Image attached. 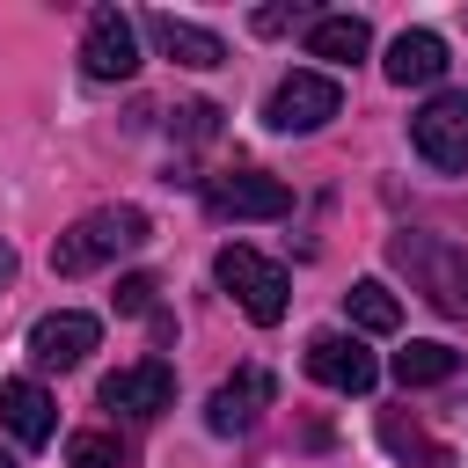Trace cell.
<instances>
[{"label":"cell","instance_id":"obj_6","mask_svg":"<svg viewBox=\"0 0 468 468\" xmlns=\"http://www.w3.org/2000/svg\"><path fill=\"white\" fill-rule=\"evenodd\" d=\"M80 66H88V80H132L139 73V22L124 7H95L80 29Z\"/></svg>","mask_w":468,"mask_h":468},{"label":"cell","instance_id":"obj_7","mask_svg":"<svg viewBox=\"0 0 468 468\" xmlns=\"http://www.w3.org/2000/svg\"><path fill=\"white\" fill-rule=\"evenodd\" d=\"M205 205H212L219 219H285V212H292V190H285L278 176H263V168H234V176H219V183L205 190Z\"/></svg>","mask_w":468,"mask_h":468},{"label":"cell","instance_id":"obj_13","mask_svg":"<svg viewBox=\"0 0 468 468\" xmlns=\"http://www.w3.org/2000/svg\"><path fill=\"white\" fill-rule=\"evenodd\" d=\"M146 37L161 44V58H176V66H197V73L227 58V44H219L212 29H197V22H183V15H168V7H161V15H146Z\"/></svg>","mask_w":468,"mask_h":468},{"label":"cell","instance_id":"obj_14","mask_svg":"<svg viewBox=\"0 0 468 468\" xmlns=\"http://www.w3.org/2000/svg\"><path fill=\"white\" fill-rule=\"evenodd\" d=\"M388 80L395 88H431L439 73H446V37H431V29H402L395 44H388Z\"/></svg>","mask_w":468,"mask_h":468},{"label":"cell","instance_id":"obj_22","mask_svg":"<svg viewBox=\"0 0 468 468\" xmlns=\"http://www.w3.org/2000/svg\"><path fill=\"white\" fill-rule=\"evenodd\" d=\"M154 292H161V285H154L146 271H132V278H117V307H124V314H146V307H154Z\"/></svg>","mask_w":468,"mask_h":468},{"label":"cell","instance_id":"obj_23","mask_svg":"<svg viewBox=\"0 0 468 468\" xmlns=\"http://www.w3.org/2000/svg\"><path fill=\"white\" fill-rule=\"evenodd\" d=\"M7 278H15V249L0 241V285H7Z\"/></svg>","mask_w":468,"mask_h":468},{"label":"cell","instance_id":"obj_20","mask_svg":"<svg viewBox=\"0 0 468 468\" xmlns=\"http://www.w3.org/2000/svg\"><path fill=\"white\" fill-rule=\"evenodd\" d=\"M300 22H307V29H314V22H322V15H314V7H307V0H292V7H256V29H263V37H278V29H300Z\"/></svg>","mask_w":468,"mask_h":468},{"label":"cell","instance_id":"obj_3","mask_svg":"<svg viewBox=\"0 0 468 468\" xmlns=\"http://www.w3.org/2000/svg\"><path fill=\"white\" fill-rule=\"evenodd\" d=\"M219 285L241 300V314L256 322V329H271V322H285V300H292V278L271 263V256H256V249H241V241H227L219 249Z\"/></svg>","mask_w":468,"mask_h":468},{"label":"cell","instance_id":"obj_21","mask_svg":"<svg viewBox=\"0 0 468 468\" xmlns=\"http://www.w3.org/2000/svg\"><path fill=\"white\" fill-rule=\"evenodd\" d=\"M176 132H183V139H212V132H219V102H183V110H176Z\"/></svg>","mask_w":468,"mask_h":468},{"label":"cell","instance_id":"obj_10","mask_svg":"<svg viewBox=\"0 0 468 468\" xmlns=\"http://www.w3.org/2000/svg\"><path fill=\"white\" fill-rule=\"evenodd\" d=\"M95 344H102V322L80 314V307H58V314H44V322L29 329V358H37V366H58V373L80 366Z\"/></svg>","mask_w":468,"mask_h":468},{"label":"cell","instance_id":"obj_19","mask_svg":"<svg viewBox=\"0 0 468 468\" xmlns=\"http://www.w3.org/2000/svg\"><path fill=\"white\" fill-rule=\"evenodd\" d=\"M66 468H124V446L110 431H73L66 439Z\"/></svg>","mask_w":468,"mask_h":468},{"label":"cell","instance_id":"obj_2","mask_svg":"<svg viewBox=\"0 0 468 468\" xmlns=\"http://www.w3.org/2000/svg\"><path fill=\"white\" fill-rule=\"evenodd\" d=\"M388 256H395V271L410 278V292H424L439 314L468 322V249H453V241H439V234H395Z\"/></svg>","mask_w":468,"mask_h":468},{"label":"cell","instance_id":"obj_15","mask_svg":"<svg viewBox=\"0 0 468 468\" xmlns=\"http://www.w3.org/2000/svg\"><path fill=\"white\" fill-rule=\"evenodd\" d=\"M307 51L329 58V66H351V58L373 51V29H366V15H322V22L307 29Z\"/></svg>","mask_w":468,"mask_h":468},{"label":"cell","instance_id":"obj_9","mask_svg":"<svg viewBox=\"0 0 468 468\" xmlns=\"http://www.w3.org/2000/svg\"><path fill=\"white\" fill-rule=\"evenodd\" d=\"M168 402H176V373H168L161 358L117 366V373L102 380V410H117V417H161Z\"/></svg>","mask_w":468,"mask_h":468},{"label":"cell","instance_id":"obj_8","mask_svg":"<svg viewBox=\"0 0 468 468\" xmlns=\"http://www.w3.org/2000/svg\"><path fill=\"white\" fill-rule=\"evenodd\" d=\"M307 373H314L322 388H336V395H366V388L380 380L373 351H366L358 336H344V329H322V336H307Z\"/></svg>","mask_w":468,"mask_h":468},{"label":"cell","instance_id":"obj_11","mask_svg":"<svg viewBox=\"0 0 468 468\" xmlns=\"http://www.w3.org/2000/svg\"><path fill=\"white\" fill-rule=\"evenodd\" d=\"M271 395H278V388H271V373H263V366H241L234 380H219V388H212L205 424H212L219 439H234V431H249V424H256V410H263Z\"/></svg>","mask_w":468,"mask_h":468},{"label":"cell","instance_id":"obj_16","mask_svg":"<svg viewBox=\"0 0 468 468\" xmlns=\"http://www.w3.org/2000/svg\"><path fill=\"white\" fill-rule=\"evenodd\" d=\"M453 373H461V351L439 344V336H417V344L395 351V380H402V388H439V380H453Z\"/></svg>","mask_w":468,"mask_h":468},{"label":"cell","instance_id":"obj_5","mask_svg":"<svg viewBox=\"0 0 468 468\" xmlns=\"http://www.w3.org/2000/svg\"><path fill=\"white\" fill-rule=\"evenodd\" d=\"M336 110H344V88L329 73H285L263 102V124L271 132H322Z\"/></svg>","mask_w":468,"mask_h":468},{"label":"cell","instance_id":"obj_18","mask_svg":"<svg viewBox=\"0 0 468 468\" xmlns=\"http://www.w3.org/2000/svg\"><path fill=\"white\" fill-rule=\"evenodd\" d=\"M344 300H351V329H366V336H395V329H402V300H395L380 278H358Z\"/></svg>","mask_w":468,"mask_h":468},{"label":"cell","instance_id":"obj_12","mask_svg":"<svg viewBox=\"0 0 468 468\" xmlns=\"http://www.w3.org/2000/svg\"><path fill=\"white\" fill-rule=\"evenodd\" d=\"M0 424H7L22 446H51V431H58V402H51L37 380H0Z\"/></svg>","mask_w":468,"mask_h":468},{"label":"cell","instance_id":"obj_24","mask_svg":"<svg viewBox=\"0 0 468 468\" xmlns=\"http://www.w3.org/2000/svg\"><path fill=\"white\" fill-rule=\"evenodd\" d=\"M0 468H15V461H7V453H0Z\"/></svg>","mask_w":468,"mask_h":468},{"label":"cell","instance_id":"obj_4","mask_svg":"<svg viewBox=\"0 0 468 468\" xmlns=\"http://www.w3.org/2000/svg\"><path fill=\"white\" fill-rule=\"evenodd\" d=\"M410 146L431 161V168H468V88H446L431 95L417 117H410Z\"/></svg>","mask_w":468,"mask_h":468},{"label":"cell","instance_id":"obj_17","mask_svg":"<svg viewBox=\"0 0 468 468\" xmlns=\"http://www.w3.org/2000/svg\"><path fill=\"white\" fill-rule=\"evenodd\" d=\"M380 446L395 453V461H410V468H461L453 461V446H439L424 424H410V417H380Z\"/></svg>","mask_w":468,"mask_h":468},{"label":"cell","instance_id":"obj_1","mask_svg":"<svg viewBox=\"0 0 468 468\" xmlns=\"http://www.w3.org/2000/svg\"><path fill=\"white\" fill-rule=\"evenodd\" d=\"M154 234V219L139 212V205H95V212H80L58 241H51V271L58 278H88V271H102L117 249H139Z\"/></svg>","mask_w":468,"mask_h":468}]
</instances>
